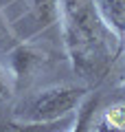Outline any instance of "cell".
Listing matches in <instances>:
<instances>
[{"instance_id": "6da1fadb", "label": "cell", "mask_w": 125, "mask_h": 132, "mask_svg": "<svg viewBox=\"0 0 125 132\" xmlns=\"http://www.w3.org/2000/svg\"><path fill=\"white\" fill-rule=\"evenodd\" d=\"M59 24L75 75L99 86L125 51L123 42L103 22L94 0H59Z\"/></svg>"}, {"instance_id": "7a4b0ae2", "label": "cell", "mask_w": 125, "mask_h": 132, "mask_svg": "<svg viewBox=\"0 0 125 132\" xmlns=\"http://www.w3.org/2000/svg\"><path fill=\"white\" fill-rule=\"evenodd\" d=\"M86 86L75 84H59L44 88L35 95L24 97V101L13 110V117L20 121H37V123H51L59 121L64 117L77 112V108L88 97Z\"/></svg>"}, {"instance_id": "3957f363", "label": "cell", "mask_w": 125, "mask_h": 132, "mask_svg": "<svg viewBox=\"0 0 125 132\" xmlns=\"http://www.w3.org/2000/svg\"><path fill=\"white\" fill-rule=\"evenodd\" d=\"M9 64H11V77L15 81V88H24L29 81L35 77V71L42 64V55L31 46H15L9 55Z\"/></svg>"}, {"instance_id": "277c9868", "label": "cell", "mask_w": 125, "mask_h": 132, "mask_svg": "<svg viewBox=\"0 0 125 132\" xmlns=\"http://www.w3.org/2000/svg\"><path fill=\"white\" fill-rule=\"evenodd\" d=\"M75 114H77V112H75ZM75 114L64 117V119H59V121H51V123L20 121V119H15V117L0 119V132H66V130L73 128Z\"/></svg>"}, {"instance_id": "5b68a950", "label": "cell", "mask_w": 125, "mask_h": 132, "mask_svg": "<svg viewBox=\"0 0 125 132\" xmlns=\"http://www.w3.org/2000/svg\"><path fill=\"white\" fill-rule=\"evenodd\" d=\"M103 22L119 35L125 46V0H94Z\"/></svg>"}, {"instance_id": "8992f818", "label": "cell", "mask_w": 125, "mask_h": 132, "mask_svg": "<svg viewBox=\"0 0 125 132\" xmlns=\"http://www.w3.org/2000/svg\"><path fill=\"white\" fill-rule=\"evenodd\" d=\"M88 132H125V104L119 99L103 112H97Z\"/></svg>"}, {"instance_id": "52a82bcc", "label": "cell", "mask_w": 125, "mask_h": 132, "mask_svg": "<svg viewBox=\"0 0 125 132\" xmlns=\"http://www.w3.org/2000/svg\"><path fill=\"white\" fill-rule=\"evenodd\" d=\"M99 104H101V97L90 93L88 97L83 99V104L77 108L73 128L66 130V132H88L90 126H92V121H94V117H97V112H99Z\"/></svg>"}, {"instance_id": "ba28073f", "label": "cell", "mask_w": 125, "mask_h": 132, "mask_svg": "<svg viewBox=\"0 0 125 132\" xmlns=\"http://www.w3.org/2000/svg\"><path fill=\"white\" fill-rule=\"evenodd\" d=\"M9 93H11V79L7 75V71L0 66V101L9 97Z\"/></svg>"}, {"instance_id": "9c48e42d", "label": "cell", "mask_w": 125, "mask_h": 132, "mask_svg": "<svg viewBox=\"0 0 125 132\" xmlns=\"http://www.w3.org/2000/svg\"><path fill=\"white\" fill-rule=\"evenodd\" d=\"M121 101H123V104H125V84L121 86Z\"/></svg>"}]
</instances>
